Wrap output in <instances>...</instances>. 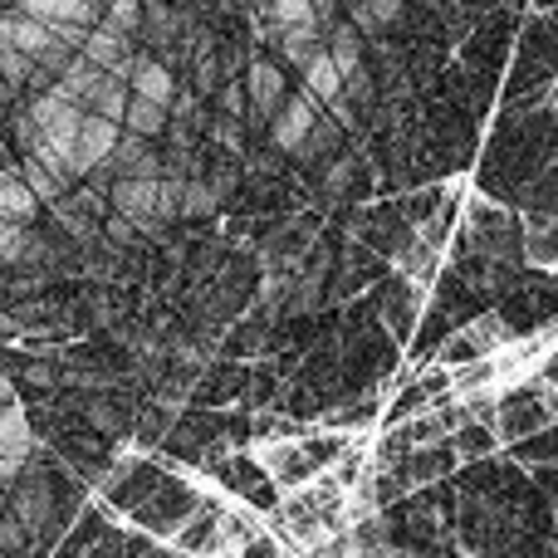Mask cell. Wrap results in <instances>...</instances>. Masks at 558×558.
<instances>
[{
  "label": "cell",
  "mask_w": 558,
  "mask_h": 558,
  "mask_svg": "<svg viewBox=\"0 0 558 558\" xmlns=\"http://www.w3.org/2000/svg\"><path fill=\"white\" fill-rule=\"evenodd\" d=\"M59 88H64L69 98H74L84 113H98V118H113V123H123L128 113V98H133V88L123 84L118 74H104V69H94L84 54L69 59V69L59 74Z\"/></svg>",
  "instance_id": "cell-1"
},
{
  "label": "cell",
  "mask_w": 558,
  "mask_h": 558,
  "mask_svg": "<svg viewBox=\"0 0 558 558\" xmlns=\"http://www.w3.org/2000/svg\"><path fill=\"white\" fill-rule=\"evenodd\" d=\"M108 206H113V216L133 221L137 231H162V177H118L108 186Z\"/></svg>",
  "instance_id": "cell-2"
},
{
  "label": "cell",
  "mask_w": 558,
  "mask_h": 558,
  "mask_svg": "<svg viewBox=\"0 0 558 558\" xmlns=\"http://www.w3.org/2000/svg\"><path fill=\"white\" fill-rule=\"evenodd\" d=\"M20 10L35 15V20H45L69 49H84L88 29L104 25V5H98V0H25Z\"/></svg>",
  "instance_id": "cell-3"
},
{
  "label": "cell",
  "mask_w": 558,
  "mask_h": 558,
  "mask_svg": "<svg viewBox=\"0 0 558 558\" xmlns=\"http://www.w3.org/2000/svg\"><path fill=\"white\" fill-rule=\"evenodd\" d=\"M324 123V104H318L314 94H289L284 98V108L270 118V143H275V153H289V157H299L304 153V143L314 137V128Z\"/></svg>",
  "instance_id": "cell-4"
},
{
  "label": "cell",
  "mask_w": 558,
  "mask_h": 558,
  "mask_svg": "<svg viewBox=\"0 0 558 558\" xmlns=\"http://www.w3.org/2000/svg\"><path fill=\"white\" fill-rule=\"evenodd\" d=\"M118 143H123V123L98 118V113H84L78 137H74V153H69L74 177H88V172H98V167H108L113 162V153H118Z\"/></svg>",
  "instance_id": "cell-5"
},
{
  "label": "cell",
  "mask_w": 558,
  "mask_h": 558,
  "mask_svg": "<svg viewBox=\"0 0 558 558\" xmlns=\"http://www.w3.org/2000/svg\"><path fill=\"white\" fill-rule=\"evenodd\" d=\"M260 465H265V475H270L284 495L299 490V485H308L318 471H324L304 441H265L260 446Z\"/></svg>",
  "instance_id": "cell-6"
},
{
  "label": "cell",
  "mask_w": 558,
  "mask_h": 558,
  "mask_svg": "<svg viewBox=\"0 0 558 558\" xmlns=\"http://www.w3.org/2000/svg\"><path fill=\"white\" fill-rule=\"evenodd\" d=\"M245 98H251V123H265L270 128V118L284 108L289 88H284V69L270 64V59H251L245 64Z\"/></svg>",
  "instance_id": "cell-7"
},
{
  "label": "cell",
  "mask_w": 558,
  "mask_h": 558,
  "mask_svg": "<svg viewBox=\"0 0 558 558\" xmlns=\"http://www.w3.org/2000/svg\"><path fill=\"white\" fill-rule=\"evenodd\" d=\"M29 456H35V432L25 422V407H0V481H20Z\"/></svg>",
  "instance_id": "cell-8"
},
{
  "label": "cell",
  "mask_w": 558,
  "mask_h": 558,
  "mask_svg": "<svg viewBox=\"0 0 558 558\" xmlns=\"http://www.w3.org/2000/svg\"><path fill=\"white\" fill-rule=\"evenodd\" d=\"M78 54H84L94 69L118 74L128 84V69H133V59H137V45H133V35H118V29H108V25H94Z\"/></svg>",
  "instance_id": "cell-9"
},
{
  "label": "cell",
  "mask_w": 558,
  "mask_h": 558,
  "mask_svg": "<svg viewBox=\"0 0 558 558\" xmlns=\"http://www.w3.org/2000/svg\"><path fill=\"white\" fill-rule=\"evenodd\" d=\"M196 20L186 10H177L172 0H147V15H143V39L153 49H182V39L192 35Z\"/></svg>",
  "instance_id": "cell-10"
},
{
  "label": "cell",
  "mask_w": 558,
  "mask_h": 558,
  "mask_svg": "<svg viewBox=\"0 0 558 558\" xmlns=\"http://www.w3.org/2000/svg\"><path fill=\"white\" fill-rule=\"evenodd\" d=\"M128 88H133L137 98H153V104H162V108H172L177 104V74H172V64H162V59H153V54H137L133 59V69H128Z\"/></svg>",
  "instance_id": "cell-11"
},
{
  "label": "cell",
  "mask_w": 558,
  "mask_h": 558,
  "mask_svg": "<svg viewBox=\"0 0 558 558\" xmlns=\"http://www.w3.org/2000/svg\"><path fill=\"white\" fill-rule=\"evenodd\" d=\"M10 514H15L20 524H25L29 534H39L49 524V514H54V500H49V485L35 481V475H20L15 495H10Z\"/></svg>",
  "instance_id": "cell-12"
},
{
  "label": "cell",
  "mask_w": 558,
  "mask_h": 558,
  "mask_svg": "<svg viewBox=\"0 0 558 558\" xmlns=\"http://www.w3.org/2000/svg\"><path fill=\"white\" fill-rule=\"evenodd\" d=\"M104 172H113V182H118V177H167V162L153 153V143H147V137L123 133V143H118L113 162H108Z\"/></svg>",
  "instance_id": "cell-13"
},
{
  "label": "cell",
  "mask_w": 558,
  "mask_h": 558,
  "mask_svg": "<svg viewBox=\"0 0 558 558\" xmlns=\"http://www.w3.org/2000/svg\"><path fill=\"white\" fill-rule=\"evenodd\" d=\"M0 216L15 226H29L39 216V196L20 177V167H0Z\"/></svg>",
  "instance_id": "cell-14"
},
{
  "label": "cell",
  "mask_w": 558,
  "mask_h": 558,
  "mask_svg": "<svg viewBox=\"0 0 558 558\" xmlns=\"http://www.w3.org/2000/svg\"><path fill=\"white\" fill-rule=\"evenodd\" d=\"M328 54H333V64H338V74L343 78H353V74H363V29L353 25V20H338V25H328Z\"/></svg>",
  "instance_id": "cell-15"
},
{
  "label": "cell",
  "mask_w": 558,
  "mask_h": 558,
  "mask_svg": "<svg viewBox=\"0 0 558 558\" xmlns=\"http://www.w3.org/2000/svg\"><path fill=\"white\" fill-rule=\"evenodd\" d=\"M324 29L328 25H284V29H275V45H279V54H284L289 59V64H299V69H304L308 64V59H314L318 54V49H324Z\"/></svg>",
  "instance_id": "cell-16"
},
{
  "label": "cell",
  "mask_w": 558,
  "mask_h": 558,
  "mask_svg": "<svg viewBox=\"0 0 558 558\" xmlns=\"http://www.w3.org/2000/svg\"><path fill=\"white\" fill-rule=\"evenodd\" d=\"M167 123H172V108H162V104H153V98H128V113H123V133H133V137H162L167 133Z\"/></svg>",
  "instance_id": "cell-17"
},
{
  "label": "cell",
  "mask_w": 558,
  "mask_h": 558,
  "mask_svg": "<svg viewBox=\"0 0 558 558\" xmlns=\"http://www.w3.org/2000/svg\"><path fill=\"white\" fill-rule=\"evenodd\" d=\"M0 78H5L10 88H25V84H45L49 74L25 54V49H15L5 35H0Z\"/></svg>",
  "instance_id": "cell-18"
},
{
  "label": "cell",
  "mask_w": 558,
  "mask_h": 558,
  "mask_svg": "<svg viewBox=\"0 0 558 558\" xmlns=\"http://www.w3.org/2000/svg\"><path fill=\"white\" fill-rule=\"evenodd\" d=\"M221 202H226V196H221V186H216L211 177H186V182H182V221L211 216Z\"/></svg>",
  "instance_id": "cell-19"
},
{
  "label": "cell",
  "mask_w": 558,
  "mask_h": 558,
  "mask_svg": "<svg viewBox=\"0 0 558 558\" xmlns=\"http://www.w3.org/2000/svg\"><path fill=\"white\" fill-rule=\"evenodd\" d=\"M104 5V25L118 29V35H143V15L147 0H98Z\"/></svg>",
  "instance_id": "cell-20"
},
{
  "label": "cell",
  "mask_w": 558,
  "mask_h": 558,
  "mask_svg": "<svg viewBox=\"0 0 558 558\" xmlns=\"http://www.w3.org/2000/svg\"><path fill=\"white\" fill-rule=\"evenodd\" d=\"M407 0H353V25L357 29H387L402 15Z\"/></svg>",
  "instance_id": "cell-21"
},
{
  "label": "cell",
  "mask_w": 558,
  "mask_h": 558,
  "mask_svg": "<svg viewBox=\"0 0 558 558\" xmlns=\"http://www.w3.org/2000/svg\"><path fill=\"white\" fill-rule=\"evenodd\" d=\"M432 245H436V241H426V235H416L412 245H402L397 265H402L407 279H426V275H432V265H436V251H432Z\"/></svg>",
  "instance_id": "cell-22"
},
{
  "label": "cell",
  "mask_w": 558,
  "mask_h": 558,
  "mask_svg": "<svg viewBox=\"0 0 558 558\" xmlns=\"http://www.w3.org/2000/svg\"><path fill=\"white\" fill-rule=\"evenodd\" d=\"M25 544H29V530L5 510V514H0V554H20Z\"/></svg>",
  "instance_id": "cell-23"
},
{
  "label": "cell",
  "mask_w": 558,
  "mask_h": 558,
  "mask_svg": "<svg viewBox=\"0 0 558 558\" xmlns=\"http://www.w3.org/2000/svg\"><path fill=\"white\" fill-rule=\"evenodd\" d=\"M456 446H461L465 456L490 451V446H495V426H490V432H475V426H471V432H461V441H456Z\"/></svg>",
  "instance_id": "cell-24"
},
{
  "label": "cell",
  "mask_w": 558,
  "mask_h": 558,
  "mask_svg": "<svg viewBox=\"0 0 558 558\" xmlns=\"http://www.w3.org/2000/svg\"><path fill=\"white\" fill-rule=\"evenodd\" d=\"M235 558H284V554H279V544L270 539V534H255V539L245 544V549L235 554Z\"/></svg>",
  "instance_id": "cell-25"
},
{
  "label": "cell",
  "mask_w": 558,
  "mask_h": 558,
  "mask_svg": "<svg viewBox=\"0 0 558 558\" xmlns=\"http://www.w3.org/2000/svg\"><path fill=\"white\" fill-rule=\"evenodd\" d=\"M216 137H221L226 147H241V118H221V123H216Z\"/></svg>",
  "instance_id": "cell-26"
},
{
  "label": "cell",
  "mask_w": 558,
  "mask_h": 558,
  "mask_svg": "<svg viewBox=\"0 0 558 558\" xmlns=\"http://www.w3.org/2000/svg\"><path fill=\"white\" fill-rule=\"evenodd\" d=\"M348 182H353V162H338L333 172H328V192H343Z\"/></svg>",
  "instance_id": "cell-27"
},
{
  "label": "cell",
  "mask_w": 558,
  "mask_h": 558,
  "mask_svg": "<svg viewBox=\"0 0 558 558\" xmlns=\"http://www.w3.org/2000/svg\"><path fill=\"white\" fill-rule=\"evenodd\" d=\"M539 104H544V108H558V78H554L549 88H544V98H539Z\"/></svg>",
  "instance_id": "cell-28"
},
{
  "label": "cell",
  "mask_w": 558,
  "mask_h": 558,
  "mask_svg": "<svg viewBox=\"0 0 558 558\" xmlns=\"http://www.w3.org/2000/svg\"><path fill=\"white\" fill-rule=\"evenodd\" d=\"M314 10H318V20L328 25V15H333V0H314Z\"/></svg>",
  "instance_id": "cell-29"
},
{
  "label": "cell",
  "mask_w": 558,
  "mask_h": 558,
  "mask_svg": "<svg viewBox=\"0 0 558 558\" xmlns=\"http://www.w3.org/2000/svg\"><path fill=\"white\" fill-rule=\"evenodd\" d=\"M0 167H5V143H0Z\"/></svg>",
  "instance_id": "cell-30"
}]
</instances>
